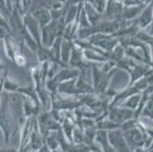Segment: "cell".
<instances>
[{
	"mask_svg": "<svg viewBox=\"0 0 153 152\" xmlns=\"http://www.w3.org/2000/svg\"><path fill=\"white\" fill-rule=\"evenodd\" d=\"M121 10V5L117 2H111L108 5V12L110 15H115Z\"/></svg>",
	"mask_w": 153,
	"mask_h": 152,
	"instance_id": "cell-8",
	"label": "cell"
},
{
	"mask_svg": "<svg viewBox=\"0 0 153 152\" xmlns=\"http://www.w3.org/2000/svg\"><path fill=\"white\" fill-rule=\"evenodd\" d=\"M56 27L53 23L44 27V31H43V42L44 45L47 47H50L52 44L56 36Z\"/></svg>",
	"mask_w": 153,
	"mask_h": 152,
	"instance_id": "cell-2",
	"label": "cell"
},
{
	"mask_svg": "<svg viewBox=\"0 0 153 152\" xmlns=\"http://www.w3.org/2000/svg\"><path fill=\"white\" fill-rule=\"evenodd\" d=\"M92 3L97 10L99 12H102L104 7V0H92Z\"/></svg>",
	"mask_w": 153,
	"mask_h": 152,
	"instance_id": "cell-13",
	"label": "cell"
},
{
	"mask_svg": "<svg viewBox=\"0 0 153 152\" xmlns=\"http://www.w3.org/2000/svg\"><path fill=\"white\" fill-rule=\"evenodd\" d=\"M75 12H76V8H75L74 7H72V8H71V10L69 12V15H68L67 16V20H66L67 22L68 21L72 20V19L74 18Z\"/></svg>",
	"mask_w": 153,
	"mask_h": 152,
	"instance_id": "cell-17",
	"label": "cell"
},
{
	"mask_svg": "<svg viewBox=\"0 0 153 152\" xmlns=\"http://www.w3.org/2000/svg\"><path fill=\"white\" fill-rule=\"evenodd\" d=\"M139 100H140V96H136V97H133V98L130 99V100L128 102V105L131 107H136L137 104L139 102Z\"/></svg>",
	"mask_w": 153,
	"mask_h": 152,
	"instance_id": "cell-15",
	"label": "cell"
},
{
	"mask_svg": "<svg viewBox=\"0 0 153 152\" xmlns=\"http://www.w3.org/2000/svg\"><path fill=\"white\" fill-rule=\"evenodd\" d=\"M85 11L87 12L88 15L90 18L91 21L95 22L97 18H98V15H97V13H96L94 8H92V6L91 5H89L88 3H87L85 5Z\"/></svg>",
	"mask_w": 153,
	"mask_h": 152,
	"instance_id": "cell-11",
	"label": "cell"
},
{
	"mask_svg": "<svg viewBox=\"0 0 153 152\" xmlns=\"http://www.w3.org/2000/svg\"><path fill=\"white\" fill-rule=\"evenodd\" d=\"M4 33H5V32H4V29L2 28V27H0V38H2V37H3Z\"/></svg>",
	"mask_w": 153,
	"mask_h": 152,
	"instance_id": "cell-18",
	"label": "cell"
},
{
	"mask_svg": "<svg viewBox=\"0 0 153 152\" xmlns=\"http://www.w3.org/2000/svg\"><path fill=\"white\" fill-rule=\"evenodd\" d=\"M3 87L5 90H15V89L17 88V86H16V85H15L13 82H9V80H6L3 85Z\"/></svg>",
	"mask_w": 153,
	"mask_h": 152,
	"instance_id": "cell-14",
	"label": "cell"
},
{
	"mask_svg": "<svg viewBox=\"0 0 153 152\" xmlns=\"http://www.w3.org/2000/svg\"><path fill=\"white\" fill-rule=\"evenodd\" d=\"M69 50H70V49H69V45L68 44V43H64L63 45H62V56L64 61L68 60V59H69Z\"/></svg>",
	"mask_w": 153,
	"mask_h": 152,
	"instance_id": "cell-12",
	"label": "cell"
},
{
	"mask_svg": "<svg viewBox=\"0 0 153 152\" xmlns=\"http://www.w3.org/2000/svg\"><path fill=\"white\" fill-rule=\"evenodd\" d=\"M132 115V112L129 110H115L111 113V118L116 122H120L126 118H130Z\"/></svg>",
	"mask_w": 153,
	"mask_h": 152,
	"instance_id": "cell-5",
	"label": "cell"
},
{
	"mask_svg": "<svg viewBox=\"0 0 153 152\" xmlns=\"http://www.w3.org/2000/svg\"><path fill=\"white\" fill-rule=\"evenodd\" d=\"M151 33L152 34H153V26L152 27V28H151Z\"/></svg>",
	"mask_w": 153,
	"mask_h": 152,
	"instance_id": "cell-19",
	"label": "cell"
},
{
	"mask_svg": "<svg viewBox=\"0 0 153 152\" xmlns=\"http://www.w3.org/2000/svg\"><path fill=\"white\" fill-rule=\"evenodd\" d=\"M30 1H31V0H27V2H28V4L30 3Z\"/></svg>",
	"mask_w": 153,
	"mask_h": 152,
	"instance_id": "cell-20",
	"label": "cell"
},
{
	"mask_svg": "<svg viewBox=\"0 0 153 152\" xmlns=\"http://www.w3.org/2000/svg\"><path fill=\"white\" fill-rule=\"evenodd\" d=\"M130 139H131L132 142L134 143V144L137 145H140L141 144V142H143V138H142L141 134L138 132L137 130L133 131V132H131L130 134Z\"/></svg>",
	"mask_w": 153,
	"mask_h": 152,
	"instance_id": "cell-9",
	"label": "cell"
},
{
	"mask_svg": "<svg viewBox=\"0 0 153 152\" xmlns=\"http://www.w3.org/2000/svg\"><path fill=\"white\" fill-rule=\"evenodd\" d=\"M34 17L39 21L41 25H45L49 22L51 15L46 9H38L34 13Z\"/></svg>",
	"mask_w": 153,
	"mask_h": 152,
	"instance_id": "cell-4",
	"label": "cell"
},
{
	"mask_svg": "<svg viewBox=\"0 0 153 152\" xmlns=\"http://www.w3.org/2000/svg\"><path fill=\"white\" fill-rule=\"evenodd\" d=\"M0 27H2L3 29H7V30H9V27L7 24V22H5V19H3V17L2 16V15L0 14Z\"/></svg>",
	"mask_w": 153,
	"mask_h": 152,
	"instance_id": "cell-16",
	"label": "cell"
},
{
	"mask_svg": "<svg viewBox=\"0 0 153 152\" xmlns=\"http://www.w3.org/2000/svg\"><path fill=\"white\" fill-rule=\"evenodd\" d=\"M25 21L26 24H27V26L28 27L29 30H30L32 34L34 35V37H35L36 39H37V40H38V31H37V24H36L35 21L33 19H31V18L29 16V15H27V16H26Z\"/></svg>",
	"mask_w": 153,
	"mask_h": 152,
	"instance_id": "cell-6",
	"label": "cell"
},
{
	"mask_svg": "<svg viewBox=\"0 0 153 152\" xmlns=\"http://www.w3.org/2000/svg\"><path fill=\"white\" fill-rule=\"evenodd\" d=\"M110 140L115 148H117L120 151H125V149H127L121 133L120 132H111L110 134Z\"/></svg>",
	"mask_w": 153,
	"mask_h": 152,
	"instance_id": "cell-3",
	"label": "cell"
},
{
	"mask_svg": "<svg viewBox=\"0 0 153 152\" xmlns=\"http://www.w3.org/2000/svg\"><path fill=\"white\" fill-rule=\"evenodd\" d=\"M152 18V10L151 8H149L145 11L143 15L140 16V19H139V24H140L141 27H146V25H148L150 23Z\"/></svg>",
	"mask_w": 153,
	"mask_h": 152,
	"instance_id": "cell-7",
	"label": "cell"
},
{
	"mask_svg": "<svg viewBox=\"0 0 153 152\" xmlns=\"http://www.w3.org/2000/svg\"><path fill=\"white\" fill-rule=\"evenodd\" d=\"M140 8L139 7H134V8H127L124 12V18L126 19H132L134 16H136L137 14L140 12Z\"/></svg>",
	"mask_w": 153,
	"mask_h": 152,
	"instance_id": "cell-10",
	"label": "cell"
},
{
	"mask_svg": "<svg viewBox=\"0 0 153 152\" xmlns=\"http://www.w3.org/2000/svg\"><path fill=\"white\" fill-rule=\"evenodd\" d=\"M7 98L4 96L2 98L0 105V128L3 131L5 141H8L11 132L10 116L8 110V101Z\"/></svg>",
	"mask_w": 153,
	"mask_h": 152,
	"instance_id": "cell-1",
	"label": "cell"
}]
</instances>
